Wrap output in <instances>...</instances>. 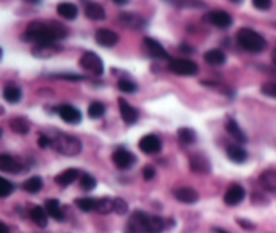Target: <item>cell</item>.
I'll list each match as a JSON object with an SVG mask.
<instances>
[{"instance_id": "cell-1", "label": "cell", "mask_w": 276, "mask_h": 233, "mask_svg": "<svg viewBox=\"0 0 276 233\" xmlns=\"http://www.w3.org/2000/svg\"><path fill=\"white\" fill-rule=\"evenodd\" d=\"M68 35V31L57 22H33L27 26L23 35L24 41L34 42L37 46H53Z\"/></svg>"}, {"instance_id": "cell-2", "label": "cell", "mask_w": 276, "mask_h": 233, "mask_svg": "<svg viewBox=\"0 0 276 233\" xmlns=\"http://www.w3.org/2000/svg\"><path fill=\"white\" fill-rule=\"evenodd\" d=\"M166 227L165 220L158 216H151L144 212H133L127 222L128 233H161Z\"/></svg>"}, {"instance_id": "cell-3", "label": "cell", "mask_w": 276, "mask_h": 233, "mask_svg": "<svg viewBox=\"0 0 276 233\" xmlns=\"http://www.w3.org/2000/svg\"><path fill=\"white\" fill-rule=\"evenodd\" d=\"M50 140H52L53 148L66 157H75L82 150L80 139L75 136H72V135L57 132L53 138H50Z\"/></svg>"}, {"instance_id": "cell-4", "label": "cell", "mask_w": 276, "mask_h": 233, "mask_svg": "<svg viewBox=\"0 0 276 233\" xmlns=\"http://www.w3.org/2000/svg\"><path fill=\"white\" fill-rule=\"evenodd\" d=\"M237 42L244 50L249 53L263 52L267 46V42L259 33L247 27H244L237 33Z\"/></svg>"}, {"instance_id": "cell-5", "label": "cell", "mask_w": 276, "mask_h": 233, "mask_svg": "<svg viewBox=\"0 0 276 233\" xmlns=\"http://www.w3.org/2000/svg\"><path fill=\"white\" fill-rule=\"evenodd\" d=\"M168 70L178 76H196L198 73V65L190 59L175 58L170 59Z\"/></svg>"}, {"instance_id": "cell-6", "label": "cell", "mask_w": 276, "mask_h": 233, "mask_svg": "<svg viewBox=\"0 0 276 233\" xmlns=\"http://www.w3.org/2000/svg\"><path fill=\"white\" fill-rule=\"evenodd\" d=\"M80 66L96 76H101L104 73L103 59L93 52H87L82 54V57L80 58Z\"/></svg>"}, {"instance_id": "cell-7", "label": "cell", "mask_w": 276, "mask_h": 233, "mask_svg": "<svg viewBox=\"0 0 276 233\" xmlns=\"http://www.w3.org/2000/svg\"><path fill=\"white\" fill-rule=\"evenodd\" d=\"M203 20L220 29H228L233 23V18L225 11H212L203 17Z\"/></svg>"}, {"instance_id": "cell-8", "label": "cell", "mask_w": 276, "mask_h": 233, "mask_svg": "<svg viewBox=\"0 0 276 233\" xmlns=\"http://www.w3.org/2000/svg\"><path fill=\"white\" fill-rule=\"evenodd\" d=\"M112 159H113V163L119 167V169H129L132 167L135 162H136V158L133 155L132 152L127 151L124 148H119L113 152L112 155Z\"/></svg>"}, {"instance_id": "cell-9", "label": "cell", "mask_w": 276, "mask_h": 233, "mask_svg": "<svg viewBox=\"0 0 276 233\" xmlns=\"http://www.w3.org/2000/svg\"><path fill=\"white\" fill-rule=\"evenodd\" d=\"M190 169L193 173L198 174H209L212 171L210 162L207 161V158L202 154H194L190 157Z\"/></svg>"}, {"instance_id": "cell-10", "label": "cell", "mask_w": 276, "mask_h": 233, "mask_svg": "<svg viewBox=\"0 0 276 233\" xmlns=\"http://www.w3.org/2000/svg\"><path fill=\"white\" fill-rule=\"evenodd\" d=\"M161 139L156 135H146L139 142V148L144 154H148V155H152V154L161 151Z\"/></svg>"}, {"instance_id": "cell-11", "label": "cell", "mask_w": 276, "mask_h": 233, "mask_svg": "<svg viewBox=\"0 0 276 233\" xmlns=\"http://www.w3.org/2000/svg\"><path fill=\"white\" fill-rule=\"evenodd\" d=\"M94 39L97 42V45L103 47H112L115 46L119 42V35L115 31L108 29H98L94 34Z\"/></svg>"}, {"instance_id": "cell-12", "label": "cell", "mask_w": 276, "mask_h": 233, "mask_svg": "<svg viewBox=\"0 0 276 233\" xmlns=\"http://www.w3.org/2000/svg\"><path fill=\"white\" fill-rule=\"evenodd\" d=\"M58 115L62 119L63 122L69 123V124H78L82 119V115H81L80 109L74 108L73 105L65 104L61 105L58 108Z\"/></svg>"}, {"instance_id": "cell-13", "label": "cell", "mask_w": 276, "mask_h": 233, "mask_svg": "<svg viewBox=\"0 0 276 233\" xmlns=\"http://www.w3.org/2000/svg\"><path fill=\"white\" fill-rule=\"evenodd\" d=\"M144 46L147 49V52L150 54L151 57L159 59H168V53L166 52V49L162 46L161 43L155 39H152L150 36H146L144 38Z\"/></svg>"}, {"instance_id": "cell-14", "label": "cell", "mask_w": 276, "mask_h": 233, "mask_svg": "<svg viewBox=\"0 0 276 233\" xmlns=\"http://www.w3.org/2000/svg\"><path fill=\"white\" fill-rule=\"evenodd\" d=\"M245 197V190L240 185H232V186L225 192L224 202L228 206H236L241 202Z\"/></svg>"}, {"instance_id": "cell-15", "label": "cell", "mask_w": 276, "mask_h": 233, "mask_svg": "<svg viewBox=\"0 0 276 233\" xmlns=\"http://www.w3.org/2000/svg\"><path fill=\"white\" fill-rule=\"evenodd\" d=\"M119 109H120L121 119L126 124L131 125V124H135L138 122V111L133 108L132 105L128 104L124 99H119Z\"/></svg>"}, {"instance_id": "cell-16", "label": "cell", "mask_w": 276, "mask_h": 233, "mask_svg": "<svg viewBox=\"0 0 276 233\" xmlns=\"http://www.w3.org/2000/svg\"><path fill=\"white\" fill-rule=\"evenodd\" d=\"M0 170L3 173H8V174H19L23 166L20 163H18L17 161L7 154H1L0 155Z\"/></svg>"}, {"instance_id": "cell-17", "label": "cell", "mask_w": 276, "mask_h": 233, "mask_svg": "<svg viewBox=\"0 0 276 233\" xmlns=\"http://www.w3.org/2000/svg\"><path fill=\"white\" fill-rule=\"evenodd\" d=\"M174 197L178 199L179 202H184V204H194L198 201L200 196L198 193L191 189V187H181V189H177L174 192Z\"/></svg>"}, {"instance_id": "cell-18", "label": "cell", "mask_w": 276, "mask_h": 233, "mask_svg": "<svg viewBox=\"0 0 276 233\" xmlns=\"http://www.w3.org/2000/svg\"><path fill=\"white\" fill-rule=\"evenodd\" d=\"M260 186L267 192H276V171L275 170H265L259 177Z\"/></svg>"}, {"instance_id": "cell-19", "label": "cell", "mask_w": 276, "mask_h": 233, "mask_svg": "<svg viewBox=\"0 0 276 233\" xmlns=\"http://www.w3.org/2000/svg\"><path fill=\"white\" fill-rule=\"evenodd\" d=\"M119 20L121 22V24H124L126 27H129V29H143L146 26L143 18L138 17L135 14H127V12L120 14Z\"/></svg>"}, {"instance_id": "cell-20", "label": "cell", "mask_w": 276, "mask_h": 233, "mask_svg": "<svg viewBox=\"0 0 276 233\" xmlns=\"http://www.w3.org/2000/svg\"><path fill=\"white\" fill-rule=\"evenodd\" d=\"M226 155L235 163H244L248 158L247 151L239 144H229L226 147Z\"/></svg>"}, {"instance_id": "cell-21", "label": "cell", "mask_w": 276, "mask_h": 233, "mask_svg": "<svg viewBox=\"0 0 276 233\" xmlns=\"http://www.w3.org/2000/svg\"><path fill=\"white\" fill-rule=\"evenodd\" d=\"M78 177H80V171H78V170L68 169L62 171V173H59V174L55 177L54 181L57 182L59 186H69L70 183H73Z\"/></svg>"}, {"instance_id": "cell-22", "label": "cell", "mask_w": 276, "mask_h": 233, "mask_svg": "<svg viewBox=\"0 0 276 233\" xmlns=\"http://www.w3.org/2000/svg\"><path fill=\"white\" fill-rule=\"evenodd\" d=\"M203 59H205L209 65L221 66V65H224L225 61H226V55H225V53L222 52V50L212 49V50H209V52L205 53Z\"/></svg>"}, {"instance_id": "cell-23", "label": "cell", "mask_w": 276, "mask_h": 233, "mask_svg": "<svg viewBox=\"0 0 276 233\" xmlns=\"http://www.w3.org/2000/svg\"><path fill=\"white\" fill-rule=\"evenodd\" d=\"M57 12L59 17L65 18V19H68V20H73V19H75L77 15H78V8H77V6H74L73 3L65 1V3H59V4H58Z\"/></svg>"}, {"instance_id": "cell-24", "label": "cell", "mask_w": 276, "mask_h": 233, "mask_svg": "<svg viewBox=\"0 0 276 233\" xmlns=\"http://www.w3.org/2000/svg\"><path fill=\"white\" fill-rule=\"evenodd\" d=\"M85 15L89 19H92V20H103L105 18V11H104V8L100 4L89 1L85 6Z\"/></svg>"}, {"instance_id": "cell-25", "label": "cell", "mask_w": 276, "mask_h": 233, "mask_svg": "<svg viewBox=\"0 0 276 233\" xmlns=\"http://www.w3.org/2000/svg\"><path fill=\"white\" fill-rule=\"evenodd\" d=\"M45 208H46V212L49 216L53 217L57 221H63L65 216H63L62 210H61L58 199H47L46 204H45Z\"/></svg>"}, {"instance_id": "cell-26", "label": "cell", "mask_w": 276, "mask_h": 233, "mask_svg": "<svg viewBox=\"0 0 276 233\" xmlns=\"http://www.w3.org/2000/svg\"><path fill=\"white\" fill-rule=\"evenodd\" d=\"M3 97L7 103L15 104L22 100V90H20V88L15 87V85H7L3 89Z\"/></svg>"}, {"instance_id": "cell-27", "label": "cell", "mask_w": 276, "mask_h": 233, "mask_svg": "<svg viewBox=\"0 0 276 233\" xmlns=\"http://www.w3.org/2000/svg\"><path fill=\"white\" fill-rule=\"evenodd\" d=\"M225 128H226V131H228V132H229V134L239 142V143H245V142H247V136H245V134L242 132L241 128H240V125L237 124L236 120L229 119L228 123H226V125H225Z\"/></svg>"}, {"instance_id": "cell-28", "label": "cell", "mask_w": 276, "mask_h": 233, "mask_svg": "<svg viewBox=\"0 0 276 233\" xmlns=\"http://www.w3.org/2000/svg\"><path fill=\"white\" fill-rule=\"evenodd\" d=\"M30 217L31 220L40 228H45L47 225V212L43 210V208L40 206H34L31 209V213H30Z\"/></svg>"}, {"instance_id": "cell-29", "label": "cell", "mask_w": 276, "mask_h": 233, "mask_svg": "<svg viewBox=\"0 0 276 233\" xmlns=\"http://www.w3.org/2000/svg\"><path fill=\"white\" fill-rule=\"evenodd\" d=\"M8 124H10V127H11V129L15 134L26 135L30 131L29 124L22 117H14V119H11L8 122Z\"/></svg>"}, {"instance_id": "cell-30", "label": "cell", "mask_w": 276, "mask_h": 233, "mask_svg": "<svg viewBox=\"0 0 276 233\" xmlns=\"http://www.w3.org/2000/svg\"><path fill=\"white\" fill-rule=\"evenodd\" d=\"M42 186H43V181H42L40 177H31V178H29L27 181L24 182L22 187H23L24 192L35 194V193L39 192Z\"/></svg>"}, {"instance_id": "cell-31", "label": "cell", "mask_w": 276, "mask_h": 233, "mask_svg": "<svg viewBox=\"0 0 276 233\" xmlns=\"http://www.w3.org/2000/svg\"><path fill=\"white\" fill-rule=\"evenodd\" d=\"M75 205L82 212H92V210H96L97 199L91 198V197H82V198L75 199Z\"/></svg>"}, {"instance_id": "cell-32", "label": "cell", "mask_w": 276, "mask_h": 233, "mask_svg": "<svg viewBox=\"0 0 276 233\" xmlns=\"http://www.w3.org/2000/svg\"><path fill=\"white\" fill-rule=\"evenodd\" d=\"M113 199L104 197V198L97 199V206H96V212L100 215H108L110 212H113Z\"/></svg>"}, {"instance_id": "cell-33", "label": "cell", "mask_w": 276, "mask_h": 233, "mask_svg": "<svg viewBox=\"0 0 276 233\" xmlns=\"http://www.w3.org/2000/svg\"><path fill=\"white\" fill-rule=\"evenodd\" d=\"M178 138L184 144H191L196 142V132L191 128L187 127H182L178 129Z\"/></svg>"}, {"instance_id": "cell-34", "label": "cell", "mask_w": 276, "mask_h": 233, "mask_svg": "<svg viewBox=\"0 0 276 233\" xmlns=\"http://www.w3.org/2000/svg\"><path fill=\"white\" fill-rule=\"evenodd\" d=\"M104 113H105V107L98 101L92 103L88 108V116L91 119H100L101 116H104Z\"/></svg>"}, {"instance_id": "cell-35", "label": "cell", "mask_w": 276, "mask_h": 233, "mask_svg": "<svg viewBox=\"0 0 276 233\" xmlns=\"http://www.w3.org/2000/svg\"><path fill=\"white\" fill-rule=\"evenodd\" d=\"M97 185L96 179L91 174H82L80 179V186L84 192H91Z\"/></svg>"}, {"instance_id": "cell-36", "label": "cell", "mask_w": 276, "mask_h": 233, "mask_svg": "<svg viewBox=\"0 0 276 233\" xmlns=\"http://www.w3.org/2000/svg\"><path fill=\"white\" fill-rule=\"evenodd\" d=\"M171 3L181 8H201L203 3L200 0H171Z\"/></svg>"}, {"instance_id": "cell-37", "label": "cell", "mask_w": 276, "mask_h": 233, "mask_svg": "<svg viewBox=\"0 0 276 233\" xmlns=\"http://www.w3.org/2000/svg\"><path fill=\"white\" fill-rule=\"evenodd\" d=\"M14 189H15V187H14V185H12L8 179H6V178H1V179H0V197H1V198H6L10 194H12Z\"/></svg>"}, {"instance_id": "cell-38", "label": "cell", "mask_w": 276, "mask_h": 233, "mask_svg": "<svg viewBox=\"0 0 276 233\" xmlns=\"http://www.w3.org/2000/svg\"><path fill=\"white\" fill-rule=\"evenodd\" d=\"M117 87L120 89L121 92H124V93H133V92H136V84L132 81H129V80H120V81L117 82Z\"/></svg>"}, {"instance_id": "cell-39", "label": "cell", "mask_w": 276, "mask_h": 233, "mask_svg": "<svg viewBox=\"0 0 276 233\" xmlns=\"http://www.w3.org/2000/svg\"><path fill=\"white\" fill-rule=\"evenodd\" d=\"M261 93L271 97V99H276V82H265L261 85Z\"/></svg>"}, {"instance_id": "cell-40", "label": "cell", "mask_w": 276, "mask_h": 233, "mask_svg": "<svg viewBox=\"0 0 276 233\" xmlns=\"http://www.w3.org/2000/svg\"><path fill=\"white\" fill-rule=\"evenodd\" d=\"M113 212L115 213H117V215H120V216H123V215H126L127 212H128V204H127L126 201L123 198H115L113 199Z\"/></svg>"}, {"instance_id": "cell-41", "label": "cell", "mask_w": 276, "mask_h": 233, "mask_svg": "<svg viewBox=\"0 0 276 233\" xmlns=\"http://www.w3.org/2000/svg\"><path fill=\"white\" fill-rule=\"evenodd\" d=\"M253 6L256 7L258 10H261V11H267L270 10L271 6H272V0H252Z\"/></svg>"}, {"instance_id": "cell-42", "label": "cell", "mask_w": 276, "mask_h": 233, "mask_svg": "<svg viewBox=\"0 0 276 233\" xmlns=\"http://www.w3.org/2000/svg\"><path fill=\"white\" fill-rule=\"evenodd\" d=\"M143 177L146 181H150L155 177V169L152 166H146L143 169Z\"/></svg>"}, {"instance_id": "cell-43", "label": "cell", "mask_w": 276, "mask_h": 233, "mask_svg": "<svg viewBox=\"0 0 276 233\" xmlns=\"http://www.w3.org/2000/svg\"><path fill=\"white\" fill-rule=\"evenodd\" d=\"M38 146L40 148H46V147L52 146V140L46 135H42V136H39V139H38Z\"/></svg>"}, {"instance_id": "cell-44", "label": "cell", "mask_w": 276, "mask_h": 233, "mask_svg": "<svg viewBox=\"0 0 276 233\" xmlns=\"http://www.w3.org/2000/svg\"><path fill=\"white\" fill-rule=\"evenodd\" d=\"M237 222H239V224H240L244 229H253V228H255V225H253L252 222L247 221V220H241V218H239Z\"/></svg>"}, {"instance_id": "cell-45", "label": "cell", "mask_w": 276, "mask_h": 233, "mask_svg": "<svg viewBox=\"0 0 276 233\" xmlns=\"http://www.w3.org/2000/svg\"><path fill=\"white\" fill-rule=\"evenodd\" d=\"M58 78H66V80H81L82 77L81 76H77V74H59V76H57Z\"/></svg>"}, {"instance_id": "cell-46", "label": "cell", "mask_w": 276, "mask_h": 233, "mask_svg": "<svg viewBox=\"0 0 276 233\" xmlns=\"http://www.w3.org/2000/svg\"><path fill=\"white\" fill-rule=\"evenodd\" d=\"M0 232H1V233H8V227H7L4 222H1V224H0Z\"/></svg>"}, {"instance_id": "cell-47", "label": "cell", "mask_w": 276, "mask_h": 233, "mask_svg": "<svg viewBox=\"0 0 276 233\" xmlns=\"http://www.w3.org/2000/svg\"><path fill=\"white\" fill-rule=\"evenodd\" d=\"M116 4H120V6H123V4H127L128 3V0H113Z\"/></svg>"}, {"instance_id": "cell-48", "label": "cell", "mask_w": 276, "mask_h": 233, "mask_svg": "<svg viewBox=\"0 0 276 233\" xmlns=\"http://www.w3.org/2000/svg\"><path fill=\"white\" fill-rule=\"evenodd\" d=\"M24 1H27V3H31V4H37V3H39L40 0H24Z\"/></svg>"}, {"instance_id": "cell-49", "label": "cell", "mask_w": 276, "mask_h": 233, "mask_svg": "<svg viewBox=\"0 0 276 233\" xmlns=\"http://www.w3.org/2000/svg\"><path fill=\"white\" fill-rule=\"evenodd\" d=\"M216 232H217V233H228L226 231H224V229H221V228H216Z\"/></svg>"}, {"instance_id": "cell-50", "label": "cell", "mask_w": 276, "mask_h": 233, "mask_svg": "<svg viewBox=\"0 0 276 233\" xmlns=\"http://www.w3.org/2000/svg\"><path fill=\"white\" fill-rule=\"evenodd\" d=\"M272 61L276 64V49L274 50V53H272Z\"/></svg>"}, {"instance_id": "cell-51", "label": "cell", "mask_w": 276, "mask_h": 233, "mask_svg": "<svg viewBox=\"0 0 276 233\" xmlns=\"http://www.w3.org/2000/svg\"><path fill=\"white\" fill-rule=\"evenodd\" d=\"M230 1H233V3H241L242 0H230Z\"/></svg>"}]
</instances>
